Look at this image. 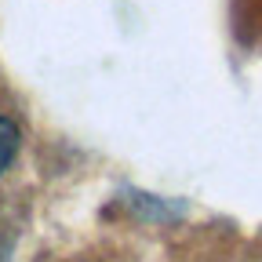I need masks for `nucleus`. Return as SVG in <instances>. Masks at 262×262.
Here are the masks:
<instances>
[{
    "mask_svg": "<svg viewBox=\"0 0 262 262\" xmlns=\"http://www.w3.org/2000/svg\"><path fill=\"white\" fill-rule=\"evenodd\" d=\"M15 149H18V127L8 117H0V175H4V168L11 164Z\"/></svg>",
    "mask_w": 262,
    "mask_h": 262,
    "instance_id": "nucleus-1",
    "label": "nucleus"
}]
</instances>
